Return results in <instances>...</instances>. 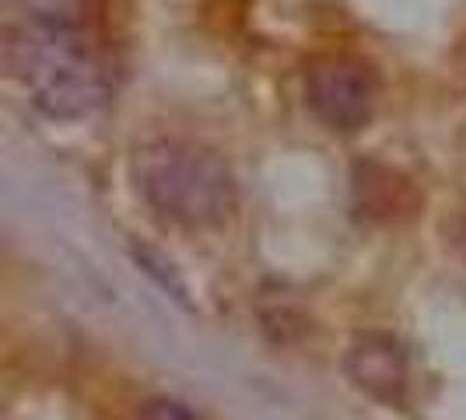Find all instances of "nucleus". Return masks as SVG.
<instances>
[{
    "instance_id": "nucleus-4",
    "label": "nucleus",
    "mask_w": 466,
    "mask_h": 420,
    "mask_svg": "<svg viewBox=\"0 0 466 420\" xmlns=\"http://www.w3.org/2000/svg\"><path fill=\"white\" fill-rule=\"evenodd\" d=\"M344 375L358 393L382 403V406H400L407 399V350L393 333L382 329H365L348 344L344 354Z\"/></svg>"
},
{
    "instance_id": "nucleus-3",
    "label": "nucleus",
    "mask_w": 466,
    "mask_h": 420,
    "mask_svg": "<svg viewBox=\"0 0 466 420\" xmlns=\"http://www.w3.org/2000/svg\"><path fill=\"white\" fill-rule=\"evenodd\" d=\"M382 95L379 70L354 53H323L305 67V105L329 134L365 130Z\"/></svg>"
},
{
    "instance_id": "nucleus-1",
    "label": "nucleus",
    "mask_w": 466,
    "mask_h": 420,
    "mask_svg": "<svg viewBox=\"0 0 466 420\" xmlns=\"http://www.w3.org/2000/svg\"><path fill=\"white\" fill-rule=\"evenodd\" d=\"M4 67L49 119H88L113 98V70L67 18H22L4 35Z\"/></svg>"
},
{
    "instance_id": "nucleus-6",
    "label": "nucleus",
    "mask_w": 466,
    "mask_h": 420,
    "mask_svg": "<svg viewBox=\"0 0 466 420\" xmlns=\"http://www.w3.org/2000/svg\"><path fill=\"white\" fill-rule=\"evenodd\" d=\"M137 420H197V414L189 406H183L179 399L155 396L137 410Z\"/></svg>"
},
{
    "instance_id": "nucleus-5",
    "label": "nucleus",
    "mask_w": 466,
    "mask_h": 420,
    "mask_svg": "<svg viewBox=\"0 0 466 420\" xmlns=\"http://www.w3.org/2000/svg\"><path fill=\"white\" fill-rule=\"evenodd\" d=\"M134 259H137V266L147 274V277L155 280L158 287H162L165 295H172L179 305H187L189 308V298H187V284L176 277V270H172V263L162 256V253H155V249H147V245H134Z\"/></svg>"
},
{
    "instance_id": "nucleus-7",
    "label": "nucleus",
    "mask_w": 466,
    "mask_h": 420,
    "mask_svg": "<svg viewBox=\"0 0 466 420\" xmlns=\"http://www.w3.org/2000/svg\"><path fill=\"white\" fill-rule=\"evenodd\" d=\"M25 7V18H67L74 22L77 0H15Z\"/></svg>"
},
{
    "instance_id": "nucleus-2",
    "label": "nucleus",
    "mask_w": 466,
    "mask_h": 420,
    "mask_svg": "<svg viewBox=\"0 0 466 420\" xmlns=\"http://www.w3.org/2000/svg\"><path fill=\"white\" fill-rule=\"evenodd\" d=\"M130 179L140 200L162 221L189 232L225 225L238 204V186L228 162L200 140H144L130 158Z\"/></svg>"
}]
</instances>
